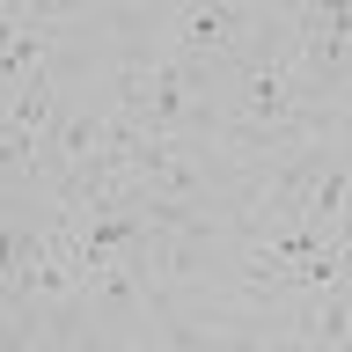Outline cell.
Masks as SVG:
<instances>
[{
  "label": "cell",
  "mask_w": 352,
  "mask_h": 352,
  "mask_svg": "<svg viewBox=\"0 0 352 352\" xmlns=\"http://www.w3.org/2000/svg\"><path fill=\"white\" fill-rule=\"evenodd\" d=\"M330 103H338V118H345V140H352V74H345V88H338Z\"/></svg>",
  "instance_id": "6da1fadb"
}]
</instances>
